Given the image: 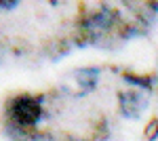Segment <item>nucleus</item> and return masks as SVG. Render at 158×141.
I'll list each match as a JSON object with an SVG mask.
<instances>
[{
  "mask_svg": "<svg viewBox=\"0 0 158 141\" xmlns=\"http://www.w3.org/2000/svg\"><path fill=\"white\" fill-rule=\"evenodd\" d=\"M9 116L19 126H32L42 118V103L38 97L32 95H19L9 106Z\"/></svg>",
  "mask_w": 158,
  "mask_h": 141,
  "instance_id": "f257e3e1",
  "label": "nucleus"
},
{
  "mask_svg": "<svg viewBox=\"0 0 158 141\" xmlns=\"http://www.w3.org/2000/svg\"><path fill=\"white\" fill-rule=\"evenodd\" d=\"M116 21H118V13L114 9H110V6H101L99 11L86 15L82 19V23H80V27H82V34L86 36V42H93V40L108 34L116 25Z\"/></svg>",
  "mask_w": 158,
  "mask_h": 141,
  "instance_id": "f03ea898",
  "label": "nucleus"
},
{
  "mask_svg": "<svg viewBox=\"0 0 158 141\" xmlns=\"http://www.w3.org/2000/svg\"><path fill=\"white\" fill-rule=\"evenodd\" d=\"M99 74H101L99 68H78L63 78L61 89L72 97H85L86 93H91L97 86Z\"/></svg>",
  "mask_w": 158,
  "mask_h": 141,
  "instance_id": "7ed1b4c3",
  "label": "nucleus"
},
{
  "mask_svg": "<svg viewBox=\"0 0 158 141\" xmlns=\"http://www.w3.org/2000/svg\"><path fill=\"white\" fill-rule=\"evenodd\" d=\"M118 107L124 118H139L148 107V97L139 91H122L118 93Z\"/></svg>",
  "mask_w": 158,
  "mask_h": 141,
  "instance_id": "20e7f679",
  "label": "nucleus"
},
{
  "mask_svg": "<svg viewBox=\"0 0 158 141\" xmlns=\"http://www.w3.org/2000/svg\"><path fill=\"white\" fill-rule=\"evenodd\" d=\"M17 2H0V9H15Z\"/></svg>",
  "mask_w": 158,
  "mask_h": 141,
  "instance_id": "39448f33",
  "label": "nucleus"
},
{
  "mask_svg": "<svg viewBox=\"0 0 158 141\" xmlns=\"http://www.w3.org/2000/svg\"><path fill=\"white\" fill-rule=\"evenodd\" d=\"M74 141H76V139H74Z\"/></svg>",
  "mask_w": 158,
  "mask_h": 141,
  "instance_id": "423d86ee",
  "label": "nucleus"
}]
</instances>
